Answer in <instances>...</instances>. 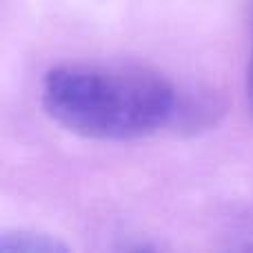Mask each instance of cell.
<instances>
[{
	"instance_id": "obj_1",
	"label": "cell",
	"mask_w": 253,
	"mask_h": 253,
	"mask_svg": "<svg viewBox=\"0 0 253 253\" xmlns=\"http://www.w3.org/2000/svg\"><path fill=\"white\" fill-rule=\"evenodd\" d=\"M42 105L84 138L131 140L169 125L178 98L162 76L142 67L62 65L44 76Z\"/></svg>"
},
{
	"instance_id": "obj_2",
	"label": "cell",
	"mask_w": 253,
	"mask_h": 253,
	"mask_svg": "<svg viewBox=\"0 0 253 253\" xmlns=\"http://www.w3.org/2000/svg\"><path fill=\"white\" fill-rule=\"evenodd\" d=\"M0 251H20V253H56L67 251L60 240L38 231H7L0 233Z\"/></svg>"
},
{
	"instance_id": "obj_3",
	"label": "cell",
	"mask_w": 253,
	"mask_h": 253,
	"mask_svg": "<svg viewBox=\"0 0 253 253\" xmlns=\"http://www.w3.org/2000/svg\"><path fill=\"white\" fill-rule=\"evenodd\" d=\"M247 96H249V105L253 111V47H251V62H249V76H247Z\"/></svg>"
}]
</instances>
